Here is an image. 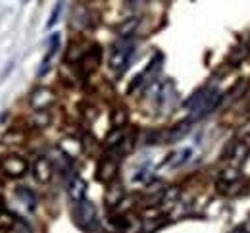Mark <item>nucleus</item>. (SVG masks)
<instances>
[{
	"mask_svg": "<svg viewBox=\"0 0 250 233\" xmlns=\"http://www.w3.org/2000/svg\"><path fill=\"white\" fill-rule=\"evenodd\" d=\"M29 171V162L20 154H2L0 156V173L8 179H20Z\"/></svg>",
	"mask_w": 250,
	"mask_h": 233,
	"instance_id": "nucleus-1",
	"label": "nucleus"
},
{
	"mask_svg": "<svg viewBox=\"0 0 250 233\" xmlns=\"http://www.w3.org/2000/svg\"><path fill=\"white\" fill-rule=\"evenodd\" d=\"M131 54H133V44L127 41V42H120L112 48L110 52V58H108V66L114 73L122 75L125 69L129 67V60H131Z\"/></svg>",
	"mask_w": 250,
	"mask_h": 233,
	"instance_id": "nucleus-2",
	"label": "nucleus"
},
{
	"mask_svg": "<svg viewBox=\"0 0 250 233\" xmlns=\"http://www.w3.org/2000/svg\"><path fill=\"white\" fill-rule=\"evenodd\" d=\"M56 91L50 87H37L29 95V106L31 110H50L56 104Z\"/></svg>",
	"mask_w": 250,
	"mask_h": 233,
	"instance_id": "nucleus-3",
	"label": "nucleus"
},
{
	"mask_svg": "<svg viewBox=\"0 0 250 233\" xmlns=\"http://www.w3.org/2000/svg\"><path fill=\"white\" fill-rule=\"evenodd\" d=\"M120 158L122 156H114V152H108L100 164H98V169H96V177L102 181V183H112L116 181L118 177V171H120Z\"/></svg>",
	"mask_w": 250,
	"mask_h": 233,
	"instance_id": "nucleus-4",
	"label": "nucleus"
},
{
	"mask_svg": "<svg viewBox=\"0 0 250 233\" xmlns=\"http://www.w3.org/2000/svg\"><path fill=\"white\" fill-rule=\"evenodd\" d=\"M75 220L83 230H93L98 222V212L91 200H81L79 204H75Z\"/></svg>",
	"mask_w": 250,
	"mask_h": 233,
	"instance_id": "nucleus-5",
	"label": "nucleus"
},
{
	"mask_svg": "<svg viewBox=\"0 0 250 233\" xmlns=\"http://www.w3.org/2000/svg\"><path fill=\"white\" fill-rule=\"evenodd\" d=\"M31 171H33V177H35L39 183H42V185H48V183L52 181V177H54V166H52V162H50L48 158H44V156H39V158L33 162Z\"/></svg>",
	"mask_w": 250,
	"mask_h": 233,
	"instance_id": "nucleus-6",
	"label": "nucleus"
},
{
	"mask_svg": "<svg viewBox=\"0 0 250 233\" xmlns=\"http://www.w3.org/2000/svg\"><path fill=\"white\" fill-rule=\"evenodd\" d=\"M87 195V181L81 175H73L67 183V197L73 204H79L81 200H85Z\"/></svg>",
	"mask_w": 250,
	"mask_h": 233,
	"instance_id": "nucleus-7",
	"label": "nucleus"
},
{
	"mask_svg": "<svg viewBox=\"0 0 250 233\" xmlns=\"http://www.w3.org/2000/svg\"><path fill=\"white\" fill-rule=\"evenodd\" d=\"M247 154H249V147H247V143H241V141L233 139V141L229 143V147L225 148L223 158H225V160H231V162H241V160L247 158Z\"/></svg>",
	"mask_w": 250,
	"mask_h": 233,
	"instance_id": "nucleus-8",
	"label": "nucleus"
},
{
	"mask_svg": "<svg viewBox=\"0 0 250 233\" xmlns=\"http://www.w3.org/2000/svg\"><path fill=\"white\" fill-rule=\"evenodd\" d=\"M100 58H102V50H100V46H91V48H87L83 60L79 62V64H81V69H83V73H85V75H87V73H93L94 69L100 66Z\"/></svg>",
	"mask_w": 250,
	"mask_h": 233,
	"instance_id": "nucleus-9",
	"label": "nucleus"
},
{
	"mask_svg": "<svg viewBox=\"0 0 250 233\" xmlns=\"http://www.w3.org/2000/svg\"><path fill=\"white\" fill-rule=\"evenodd\" d=\"M124 139H125L124 127H114L110 133L106 135V139H104V148H106V152H118L120 147H122V143H124ZM118 154H120V152H118Z\"/></svg>",
	"mask_w": 250,
	"mask_h": 233,
	"instance_id": "nucleus-10",
	"label": "nucleus"
},
{
	"mask_svg": "<svg viewBox=\"0 0 250 233\" xmlns=\"http://www.w3.org/2000/svg\"><path fill=\"white\" fill-rule=\"evenodd\" d=\"M124 197H125V191H124V187H122V183H116V181L108 183L104 200H106V204H108L110 208H112V206H120V202H124Z\"/></svg>",
	"mask_w": 250,
	"mask_h": 233,
	"instance_id": "nucleus-11",
	"label": "nucleus"
},
{
	"mask_svg": "<svg viewBox=\"0 0 250 233\" xmlns=\"http://www.w3.org/2000/svg\"><path fill=\"white\" fill-rule=\"evenodd\" d=\"M58 48H60V33H54L52 35V39H50L48 50H46V54H44V58H42V64H41V69H39V75H44V73L48 71V67H50V60L56 56Z\"/></svg>",
	"mask_w": 250,
	"mask_h": 233,
	"instance_id": "nucleus-12",
	"label": "nucleus"
},
{
	"mask_svg": "<svg viewBox=\"0 0 250 233\" xmlns=\"http://www.w3.org/2000/svg\"><path fill=\"white\" fill-rule=\"evenodd\" d=\"M181 197V189L177 185H169V187H164L160 193H158L156 200L162 206H173Z\"/></svg>",
	"mask_w": 250,
	"mask_h": 233,
	"instance_id": "nucleus-13",
	"label": "nucleus"
},
{
	"mask_svg": "<svg viewBox=\"0 0 250 233\" xmlns=\"http://www.w3.org/2000/svg\"><path fill=\"white\" fill-rule=\"evenodd\" d=\"M139 23H141V18L139 16H129V18H125L124 21L116 27V33H118L120 39H129L131 35H135Z\"/></svg>",
	"mask_w": 250,
	"mask_h": 233,
	"instance_id": "nucleus-14",
	"label": "nucleus"
},
{
	"mask_svg": "<svg viewBox=\"0 0 250 233\" xmlns=\"http://www.w3.org/2000/svg\"><path fill=\"white\" fill-rule=\"evenodd\" d=\"M52 124V114L50 110H33L29 118V126L35 129H46Z\"/></svg>",
	"mask_w": 250,
	"mask_h": 233,
	"instance_id": "nucleus-15",
	"label": "nucleus"
},
{
	"mask_svg": "<svg viewBox=\"0 0 250 233\" xmlns=\"http://www.w3.org/2000/svg\"><path fill=\"white\" fill-rule=\"evenodd\" d=\"M71 25H75V29L79 31H85L91 27V14L85 6H79V12L75 10L73 12V20H71Z\"/></svg>",
	"mask_w": 250,
	"mask_h": 233,
	"instance_id": "nucleus-16",
	"label": "nucleus"
},
{
	"mask_svg": "<svg viewBox=\"0 0 250 233\" xmlns=\"http://www.w3.org/2000/svg\"><path fill=\"white\" fill-rule=\"evenodd\" d=\"M18 224H20V220H18L12 212L0 210V230H2V232H10V230H14Z\"/></svg>",
	"mask_w": 250,
	"mask_h": 233,
	"instance_id": "nucleus-17",
	"label": "nucleus"
},
{
	"mask_svg": "<svg viewBox=\"0 0 250 233\" xmlns=\"http://www.w3.org/2000/svg\"><path fill=\"white\" fill-rule=\"evenodd\" d=\"M239 181H241L239 168H225V169H221L218 183H239Z\"/></svg>",
	"mask_w": 250,
	"mask_h": 233,
	"instance_id": "nucleus-18",
	"label": "nucleus"
},
{
	"mask_svg": "<svg viewBox=\"0 0 250 233\" xmlns=\"http://www.w3.org/2000/svg\"><path fill=\"white\" fill-rule=\"evenodd\" d=\"M85 52H87V48H83L81 44H71V48L67 50V56H65V60L69 62V64H79L81 60H83V56H85Z\"/></svg>",
	"mask_w": 250,
	"mask_h": 233,
	"instance_id": "nucleus-19",
	"label": "nucleus"
},
{
	"mask_svg": "<svg viewBox=\"0 0 250 233\" xmlns=\"http://www.w3.org/2000/svg\"><path fill=\"white\" fill-rule=\"evenodd\" d=\"M23 139H25V135L21 133L20 129H10V131L4 133L2 143L4 145H16V143H23Z\"/></svg>",
	"mask_w": 250,
	"mask_h": 233,
	"instance_id": "nucleus-20",
	"label": "nucleus"
},
{
	"mask_svg": "<svg viewBox=\"0 0 250 233\" xmlns=\"http://www.w3.org/2000/svg\"><path fill=\"white\" fill-rule=\"evenodd\" d=\"M112 126L114 127H125L127 126V112H125L124 108L114 110V114H112Z\"/></svg>",
	"mask_w": 250,
	"mask_h": 233,
	"instance_id": "nucleus-21",
	"label": "nucleus"
},
{
	"mask_svg": "<svg viewBox=\"0 0 250 233\" xmlns=\"http://www.w3.org/2000/svg\"><path fill=\"white\" fill-rule=\"evenodd\" d=\"M62 8H63V2L62 0H58V2H56V6H54V10L50 12V18H48V21H46V29H52V25H56V21L60 20Z\"/></svg>",
	"mask_w": 250,
	"mask_h": 233,
	"instance_id": "nucleus-22",
	"label": "nucleus"
},
{
	"mask_svg": "<svg viewBox=\"0 0 250 233\" xmlns=\"http://www.w3.org/2000/svg\"><path fill=\"white\" fill-rule=\"evenodd\" d=\"M188 127H190V126H188V122H185V124H179V126H177V127L171 131V135L167 137V143H173V141H177L179 137H183V135L188 131Z\"/></svg>",
	"mask_w": 250,
	"mask_h": 233,
	"instance_id": "nucleus-23",
	"label": "nucleus"
},
{
	"mask_svg": "<svg viewBox=\"0 0 250 233\" xmlns=\"http://www.w3.org/2000/svg\"><path fill=\"white\" fill-rule=\"evenodd\" d=\"M190 154H192V150H190V148H185V150H181L179 154H175L177 158H173V166H183L188 158H190Z\"/></svg>",
	"mask_w": 250,
	"mask_h": 233,
	"instance_id": "nucleus-24",
	"label": "nucleus"
},
{
	"mask_svg": "<svg viewBox=\"0 0 250 233\" xmlns=\"http://www.w3.org/2000/svg\"><path fill=\"white\" fill-rule=\"evenodd\" d=\"M229 233H249V228L241 224V226H237V228H233V230H231V232H229Z\"/></svg>",
	"mask_w": 250,
	"mask_h": 233,
	"instance_id": "nucleus-25",
	"label": "nucleus"
},
{
	"mask_svg": "<svg viewBox=\"0 0 250 233\" xmlns=\"http://www.w3.org/2000/svg\"><path fill=\"white\" fill-rule=\"evenodd\" d=\"M0 210H4V206H2V200H0Z\"/></svg>",
	"mask_w": 250,
	"mask_h": 233,
	"instance_id": "nucleus-26",
	"label": "nucleus"
}]
</instances>
